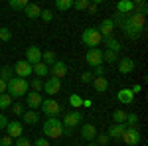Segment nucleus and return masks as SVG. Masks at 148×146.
<instances>
[{
  "instance_id": "nucleus-35",
  "label": "nucleus",
  "mask_w": 148,
  "mask_h": 146,
  "mask_svg": "<svg viewBox=\"0 0 148 146\" xmlns=\"http://www.w3.org/2000/svg\"><path fill=\"white\" fill-rule=\"evenodd\" d=\"M126 126H136L138 124V114L136 112H128V114H126Z\"/></svg>"
},
{
  "instance_id": "nucleus-40",
  "label": "nucleus",
  "mask_w": 148,
  "mask_h": 146,
  "mask_svg": "<svg viewBox=\"0 0 148 146\" xmlns=\"http://www.w3.org/2000/svg\"><path fill=\"white\" fill-rule=\"evenodd\" d=\"M14 146H32V142H30L26 136H20V138L14 140Z\"/></svg>"
},
{
  "instance_id": "nucleus-3",
  "label": "nucleus",
  "mask_w": 148,
  "mask_h": 146,
  "mask_svg": "<svg viewBox=\"0 0 148 146\" xmlns=\"http://www.w3.org/2000/svg\"><path fill=\"white\" fill-rule=\"evenodd\" d=\"M103 42L101 34H99V30L97 28H87L83 34H81V44L85 45V47H99V44Z\"/></svg>"
},
{
  "instance_id": "nucleus-34",
  "label": "nucleus",
  "mask_w": 148,
  "mask_h": 146,
  "mask_svg": "<svg viewBox=\"0 0 148 146\" xmlns=\"http://www.w3.org/2000/svg\"><path fill=\"white\" fill-rule=\"evenodd\" d=\"M8 4H10L12 10H24V8L28 6V2H26V0H10Z\"/></svg>"
},
{
  "instance_id": "nucleus-44",
  "label": "nucleus",
  "mask_w": 148,
  "mask_h": 146,
  "mask_svg": "<svg viewBox=\"0 0 148 146\" xmlns=\"http://www.w3.org/2000/svg\"><path fill=\"white\" fill-rule=\"evenodd\" d=\"M95 140H97L101 146H107V144H109V136H107V134H97V138H95Z\"/></svg>"
},
{
  "instance_id": "nucleus-42",
  "label": "nucleus",
  "mask_w": 148,
  "mask_h": 146,
  "mask_svg": "<svg viewBox=\"0 0 148 146\" xmlns=\"http://www.w3.org/2000/svg\"><path fill=\"white\" fill-rule=\"evenodd\" d=\"M93 73L91 71H85V73H81V83H93Z\"/></svg>"
},
{
  "instance_id": "nucleus-39",
  "label": "nucleus",
  "mask_w": 148,
  "mask_h": 146,
  "mask_svg": "<svg viewBox=\"0 0 148 146\" xmlns=\"http://www.w3.org/2000/svg\"><path fill=\"white\" fill-rule=\"evenodd\" d=\"M40 18H42L44 22H51V20H53V12H51V10H42Z\"/></svg>"
},
{
  "instance_id": "nucleus-29",
  "label": "nucleus",
  "mask_w": 148,
  "mask_h": 146,
  "mask_svg": "<svg viewBox=\"0 0 148 146\" xmlns=\"http://www.w3.org/2000/svg\"><path fill=\"white\" fill-rule=\"evenodd\" d=\"M42 61H44L47 67H49V65H53V63L57 61V57H56V53L49 49V51H44V53H42Z\"/></svg>"
},
{
  "instance_id": "nucleus-32",
  "label": "nucleus",
  "mask_w": 148,
  "mask_h": 146,
  "mask_svg": "<svg viewBox=\"0 0 148 146\" xmlns=\"http://www.w3.org/2000/svg\"><path fill=\"white\" fill-rule=\"evenodd\" d=\"M10 107H12V97L8 93H2L0 95V109L4 111V109H10Z\"/></svg>"
},
{
  "instance_id": "nucleus-2",
  "label": "nucleus",
  "mask_w": 148,
  "mask_h": 146,
  "mask_svg": "<svg viewBox=\"0 0 148 146\" xmlns=\"http://www.w3.org/2000/svg\"><path fill=\"white\" fill-rule=\"evenodd\" d=\"M42 130H44V138H59V136H63V124L59 119H47L46 123L42 124Z\"/></svg>"
},
{
  "instance_id": "nucleus-18",
  "label": "nucleus",
  "mask_w": 148,
  "mask_h": 146,
  "mask_svg": "<svg viewBox=\"0 0 148 146\" xmlns=\"http://www.w3.org/2000/svg\"><path fill=\"white\" fill-rule=\"evenodd\" d=\"M116 101L121 103V105H132L134 103V95H132L130 89H121L116 93Z\"/></svg>"
},
{
  "instance_id": "nucleus-6",
  "label": "nucleus",
  "mask_w": 148,
  "mask_h": 146,
  "mask_svg": "<svg viewBox=\"0 0 148 146\" xmlns=\"http://www.w3.org/2000/svg\"><path fill=\"white\" fill-rule=\"evenodd\" d=\"M85 61H87L91 67H99V65H103V49L101 47H91V49H87Z\"/></svg>"
},
{
  "instance_id": "nucleus-25",
  "label": "nucleus",
  "mask_w": 148,
  "mask_h": 146,
  "mask_svg": "<svg viewBox=\"0 0 148 146\" xmlns=\"http://www.w3.org/2000/svg\"><path fill=\"white\" fill-rule=\"evenodd\" d=\"M105 47H107L109 51L119 53V51H121V42H119V40H114L113 36H111V38H105Z\"/></svg>"
},
{
  "instance_id": "nucleus-8",
  "label": "nucleus",
  "mask_w": 148,
  "mask_h": 146,
  "mask_svg": "<svg viewBox=\"0 0 148 146\" xmlns=\"http://www.w3.org/2000/svg\"><path fill=\"white\" fill-rule=\"evenodd\" d=\"M121 138H123V140H125L128 146H136V144H140V132H138L136 126H126Z\"/></svg>"
},
{
  "instance_id": "nucleus-11",
  "label": "nucleus",
  "mask_w": 148,
  "mask_h": 146,
  "mask_svg": "<svg viewBox=\"0 0 148 146\" xmlns=\"http://www.w3.org/2000/svg\"><path fill=\"white\" fill-rule=\"evenodd\" d=\"M49 73H51V77H56V79H63L67 75V63L57 59L53 65H49Z\"/></svg>"
},
{
  "instance_id": "nucleus-21",
  "label": "nucleus",
  "mask_w": 148,
  "mask_h": 146,
  "mask_svg": "<svg viewBox=\"0 0 148 146\" xmlns=\"http://www.w3.org/2000/svg\"><path fill=\"white\" fill-rule=\"evenodd\" d=\"M116 12H121V14H132L134 12V2L132 0H121L116 4Z\"/></svg>"
},
{
  "instance_id": "nucleus-5",
  "label": "nucleus",
  "mask_w": 148,
  "mask_h": 146,
  "mask_svg": "<svg viewBox=\"0 0 148 146\" xmlns=\"http://www.w3.org/2000/svg\"><path fill=\"white\" fill-rule=\"evenodd\" d=\"M81 121H83V114H81V111H67L65 114H63V121H61V124L63 126H69V128H75V126H79Z\"/></svg>"
},
{
  "instance_id": "nucleus-30",
  "label": "nucleus",
  "mask_w": 148,
  "mask_h": 146,
  "mask_svg": "<svg viewBox=\"0 0 148 146\" xmlns=\"http://www.w3.org/2000/svg\"><path fill=\"white\" fill-rule=\"evenodd\" d=\"M126 114H128V112H126V111H121V109H119V111H114L113 112L114 124H125L126 123Z\"/></svg>"
},
{
  "instance_id": "nucleus-14",
  "label": "nucleus",
  "mask_w": 148,
  "mask_h": 146,
  "mask_svg": "<svg viewBox=\"0 0 148 146\" xmlns=\"http://www.w3.org/2000/svg\"><path fill=\"white\" fill-rule=\"evenodd\" d=\"M97 126L95 124H91V123H87V124H83L81 126V138L85 140V142H93L95 138H97Z\"/></svg>"
},
{
  "instance_id": "nucleus-47",
  "label": "nucleus",
  "mask_w": 148,
  "mask_h": 146,
  "mask_svg": "<svg viewBox=\"0 0 148 146\" xmlns=\"http://www.w3.org/2000/svg\"><path fill=\"white\" fill-rule=\"evenodd\" d=\"M6 124H8V119L0 112V130H2V128H6Z\"/></svg>"
},
{
  "instance_id": "nucleus-26",
  "label": "nucleus",
  "mask_w": 148,
  "mask_h": 146,
  "mask_svg": "<svg viewBox=\"0 0 148 146\" xmlns=\"http://www.w3.org/2000/svg\"><path fill=\"white\" fill-rule=\"evenodd\" d=\"M32 69H34V73L38 75V79L46 77L47 73H49V67H47L44 61H40V63H36V65H32Z\"/></svg>"
},
{
  "instance_id": "nucleus-4",
  "label": "nucleus",
  "mask_w": 148,
  "mask_h": 146,
  "mask_svg": "<svg viewBox=\"0 0 148 146\" xmlns=\"http://www.w3.org/2000/svg\"><path fill=\"white\" fill-rule=\"evenodd\" d=\"M40 109H42V112H46V114H47V119H56L57 114L63 111V107H61L56 99H44Z\"/></svg>"
},
{
  "instance_id": "nucleus-43",
  "label": "nucleus",
  "mask_w": 148,
  "mask_h": 146,
  "mask_svg": "<svg viewBox=\"0 0 148 146\" xmlns=\"http://www.w3.org/2000/svg\"><path fill=\"white\" fill-rule=\"evenodd\" d=\"M12 144H14V138H10L8 134L0 138V146H12Z\"/></svg>"
},
{
  "instance_id": "nucleus-36",
  "label": "nucleus",
  "mask_w": 148,
  "mask_h": 146,
  "mask_svg": "<svg viewBox=\"0 0 148 146\" xmlns=\"http://www.w3.org/2000/svg\"><path fill=\"white\" fill-rule=\"evenodd\" d=\"M89 4H91L89 0H75V2H73V8H75V10H87Z\"/></svg>"
},
{
  "instance_id": "nucleus-41",
  "label": "nucleus",
  "mask_w": 148,
  "mask_h": 146,
  "mask_svg": "<svg viewBox=\"0 0 148 146\" xmlns=\"http://www.w3.org/2000/svg\"><path fill=\"white\" fill-rule=\"evenodd\" d=\"M12 112H14V114H18V117H22V114H24V105H22V103L12 105Z\"/></svg>"
},
{
  "instance_id": "nucleus-1",
  "label": "nucleus",
  "mask_w": 148,
  "mask_h": 146,
  "mask_svg": "<svg viewBox=\"0 0 148 146\" xmlns=\"http://www.w3.org/2000/svg\"><path fill=\"white\" fill-rule=\"evenodd\" d=\"M30 91V83L22 77H12L8 83H6V93L10 95L12 99H20V97H26Z\"/></svg>"
},
{
  "instance_id": "nucleus-17",
  "label": "nucleus",
  "mask_w": 148,
  "mask_h": 146,
  "mask_svg": "<svg viewBox=\"0 0 148 146\" xmlns=\"http://www.w3.org/2000/svg\"><path fill=\"white\" fill-rule=\"evenodd\" d=\"M123 32H125V36L128 38V40H136V38H140V34L144 32L142 28H136V26H132V24H128L125 20V24H123Z\"/></svg>"
},
{
  "instance_id": "nucleus-49",
  "label": "nucleus",
  "mask_w": 148,
  "mask_h": 146,
  "mask_svg": "<svg viewBox=\"0 0 148 146\" xmlns=\"http://www.w3.org/2000/svg\"><path fill=\"white\" fill-rule=\"evenodd\" d=\"M63 134L71 136V134H73V128H69V126H63Z\"/></svg>"
},
{
  "instance_id": "nucleus-37",
  "label": "nucleus",
  "mask_w": 148,
  "mask_h": 146,
  "mask_svg": "<svg viewBox=\"0 0 148 146\" xmlns=\"http://www.w3.org/2000/svg\"><path fill=\"white\" fill-rule=\"evenodd\" d=\"M0 40H2V42H10L12 40L10 28H0Z\"/></svg>"
},
{
  "instance_id": "nucleus-38",
  "label": "nucleus",
  "mask_w": 148,
  "mask_h": 146,
  "mask_svg": "<svg viewBox=\"0 0 148 146\" xmlns=\"http://www.w3.org/2000/svg\"><path fill=\"white\" fill-rule=\"evenodd\" d=\"M30 87H32V91H36V93H40V91L44 89V83H42V79H34V81L30 83Z\"/></svg>"
},
{
  "instance_id": "nucleus-9",
  "label": "nucleus",
  "mask_w": 148,
  "mask_h": 146,
  "mask_svg": "<svg viewBox=\"0 0 148 146\" xmlns=\"http://www.w3.org/2000/svg\"><path fill=\"white\" fill-rule=\"evenodd\" d=\"M6 134L10 136V138H14V140L24 136V124L20 121H10V123L6 124Z\"/></svg>"
},
{
  "instance_id": "nucleus-24",
  "label": "nucleus",
  "mask_w": 148,
  "mask_h": 146,
  "mask_svg": "<svg viewBox=\"0 0 148 146\" xmlns=\"http://www.w3.org/2000/svg\"><path fill=\"white\" fill-rule=\"evenodd\" d=\"M93 87H95L97 93H105L109 89V81H107V77H95L93 79Z\"/></svg>"
},
{
  "instance_id": "nucleus-22",
  "label": "nucleus",
  "mask_w": 148,
  "mask_h": 146,
  "mask_svg": "<svg viewBox=\"0 0 148 146\" xmlns=\"http://www.w3.org/2000/svg\"><path fill=\"white\" fill-rule=\"evenodd\" d=\"M126 22L132 24V26H136V28H142V30H144V16H140V14H136V12L128 14V16H126Z\"/></svg>"
},
{
  "instance_id": "nucleus-46",
  "label": "nucleus",
  "mask_w": 148,
  "mask_h": 146,
  "mask_svg": "<svg viewBox=\"0 0 148 146\" xmlns=\"http://www.w3.org/2000/svg\"><path fill=\"white\" fill-rule=\"evenodd\" d=\"M93 77H105V67H103V65L95 67V71H93Z\"/></svg>"
},
{
  "instance_id": "nucleus-48",
  "label": "nucleus",
  "mask_w": 148,
  "mask_h": 146,
  "mask_svg": "<svg viewBox=\"0 0 148 146\" xmlns=\"http://www.w3.org/2000/svg\"><path fill=\"white\" fill-rule=\"evenodd\" d=\"M130 91H132V95H136V93H140V91H142V85H138V83H134V85L130 87Z\"/></svg>"
},
{
  "instance_id": "nucleus-27",
  "label": "nucleus",
  "mask_w": 148,
  "mask_h": 146,
  "mask_svg": "<svg viewBox=\"0 0 148 146\" xmlns=\"http://www.w3.org/2000/svg\"><path fill=\"white\" fill-rule=\"evenodd\" d=\"M12 77H16V75H14V69H12L10 65H4V67H0V79H2L4 83H8Z\"/></svg>"
},
{
  "instance_id": "nucleus-52",
  "label": "nucleus",
  "mask_w": 148,
  "mask_h": 146,
  "mask_svg": "<svg viewBox=\"0 0 148 146\" xmlns=\"http://www.w3.org/2000/svg\"><path fill=\"white\" fill-rule=\"evenodd\" d=\"M87 10L91 12V14H95V12H97V6H95V4H89V8H87Z\"/></svg>"
},
{
  "instance_id": "nucleus-50",
  "label": "nucleus",
  "mask_w": 148,
  "mask_h": 146,
  "mask_svg": "<svg viewBox=\"0 0 148 146\" xmlns=\"http://www.w3.org/2000/svg\"><path fill=\"white\" fill-rule=\"evenodd\" d=\"M2 93H6V83L0 79V95H2Z\"/></svg>"
},
{
  "instance_id": "nucleus-31",
  "label": "nucleus",
  "mask_w": 148,
  "mask_h": 146,
  "mask_svg": "<svg viewBox=\"0 0 148 146\" xmlns=\"http://www.w3.org/2000/svg\"><path fill=\"white\" fill-rule=\"evenodd\" d=\"M103 61H107V63H116V61H119V53L105 49V51H103Z\"/></svg>"
},
{
  "instance_id": "nucleus-10",
  "label": "nucleus",
  "mask_w": 148,
  "mask_h": 146,
  "mask_svg": "<svg viewBox=\"0 0 148 146\" xmlns=\"http://www.w3.org/2000/svg\"><path fill=\"white\" fill-rule=\"evenodd\" d=\"M42 93H36V91H28V95H26V105H28V109L30 111H38L40 107H42Z\"/></svg>"
},
{
  "instance_id": "nucleus-12",
  "label": "nucleus",
  "mask_w": 148,
  "mask_h": 146,
  "mask_svg": "<svg viewBox=\"0 0 148 146\" xmlns=\"http://www.w3.org/2000/svg\"><path fill=\"white\" fill-rule=\"evenodd\" d=\"M26 61H28L30 65L40 63V61H42V47H38V45H30V47L26 49Z\"/></svg>"
},
{
  "instance_id": "nucleus-20",
  "label": "nucleus",
  "mask_w": 148,
  "mask_h": 146,
  "mask_svg": "<svg viewBox=\"0 0 148 146\" xmlns=\"http://www.w3.org/2000/svg\"><path fill=\"white\" fill-rule=\"evenodd\" d=\"M125 128H126V124H113V126H109V132H107L109 140H111V138L121 140V136H123V132H125Z\"/></svg>"
},
{
  "instance_id": "nucleus-23",
  "label": "nucleus",
  "mask_w": 148,
  "mask_h": 146,
  "mask_svg": "<svg viewBox=\"0 0 148 146\" xmlns=\"http://www.w3.org/2000/svg\"><path fill=\"white\" fill-rule=\"evenodd\" d=\"M22 121L26 124H38L40 123V114H38V111H24Z\"/></svg>"
},
{
  "instance_id": "nucleus-53",
  "label": "nucleus",
  "mask_w": 148,
  "mask_h": 146,
  "mask_svg": "<svg viewBox=\"0 0 148 146\" xmlns=\"http://www.w3.org/2000/svg\"><path fill=\"white\" fill-rule=\"evenodd\" d=\"M87 146H97V144H95V142H87Z\"/></svg>"
},
{
  "instance_id": "nucleus-16",
  "label": "nucleus",
  "mask_w": 148,
  "mask_h": 146,
  "mask_svg": "<svg viewBox=\"0 0 148 146\" xmlns=\"http://www.w3.org/2000/svg\"><path fill=\"white\" fill-rule=\"evenodd\" d=\"M44 91H46L47 95H57L59 91H61V79H47L46 83H44Z\"/></svg>"
},
{
  "instance_id": "nucleus-51",
  "label": "nucleus",
  "mask_w": 148,
  "mask_h": 146,
  "mask_svg": "<svg viewBox=\"0 0 148 146\" xmlns=\"http://www.w3.org/2000/svg\"><path fill=\"white\" fill-rule=\"evenodd\" d=\"M91 105H93V101H91V99H85V101H83V107H87V109H89Z\"/></svg>"
},
{
  "instance_id": "nucleus-45",
  "label": "nucleus",
  "mask_w": 148,
  "mask_h": 146,
  "mask_svg": "<svg viewBox=\"0 0 148 146\" xmlns=\"http://www.w3.org/2000/svg\"><path fill=\"white\" fill-rule=\"evenodd\" d=\"M32 146H49V140H47V138H42V136H40L38 140H34V142H32Z\"/></svg>"
},
{
  "instance_id": "nucleus-33",
  "label": "nucleus",
  "mask_w": 148,
  "mask_h": 146,
  "mask_svg": "<svg viewBox=\"0 0 148 146\" xmlns=\"http://www.w3.org/2000/svg\"><path fill=\"white\" fill-rule=\"evenodd\" d=\"M56 8L61 12L69 10V8H73V0H56Z\"/></svg>"
},
{
  "instance_id": "nucleus-19",
  "label": "nucleus",
  "mask_w": 148,
  "mask_h": 146,
  "mask_svg": "<svg viewBox=\"0 0 148 146\" xmlns=\"http://www.w3.org/2000/svg\"><path fill=\"white\" fill-rule=\"evenodd\" d=\"M24 14L30 18V20H36V18H40V14H42V8L34 4V2H28V6L24 8Z\"/></svg>"
},
{
  "instance_id": "nucleus-13",
  "label": "nucleus",
  "mask_w": 148,
  "mask_h": 146,
  "mask_svg": "<svg viewBox=\"0 0 148 146\" xmlns=\"http://www.w3.org/2000/svg\"><path fill=\"white\" fill-rule=\"evenodd\" d=\"M134 67H136V63H134V59H130V57H121V59L116 61V69H119V73H123V75L132 73Z\"/></svg>"
},
{
  "instance_id": "nucleus-7",
  "label": "nucleus",
  "mask_w": 148,
  "mask_h": 146,
  "mask_svg": "<svg viewBox=\"0 0 148 146\" xmlns=\"http://www.w3.org/2000/svg\"><path fill=\"white\" fill-rule=\"evenodd\" d=\"M14 75L16 77H22V79H28L32 73H34V69H32V65L26 61V59H20V61H16L14 63Z\"/></svg>"
},
{
  "instance_id": "nucleus-28",
  "label": "nucleus",
  "mask_w": 148,
  "mask_h": 146,
  "mask_svg": "<svg viewBox=\"0 0 148 146\" xmlns=\"http://www.w3.org/2000/svg\"><path fill=\"white\" fill-rule=\"evenodd\" d=\"M69 105H71V109H75V111H79L81 107H83V99H81V95H77V93H73V95H69Z\"/></svg>"
},
{
  "instance_id": "nucleus-15",
  "label": "nucleus",
  "mask_w": 148,
  "mask_h": 146,
  "mask_svg": "<svg viewBox=\"0 0 148 146\" xmlns=\"http://www.w3.org/2000/svg\"><path fill=\"white\" fill-rule=\"evenodd\" d=\"M99 34H101V38H111L113 36V32H114V24H113V20L111 18H105L101 24H99Z\"/></svg>"
}]
</instances>
